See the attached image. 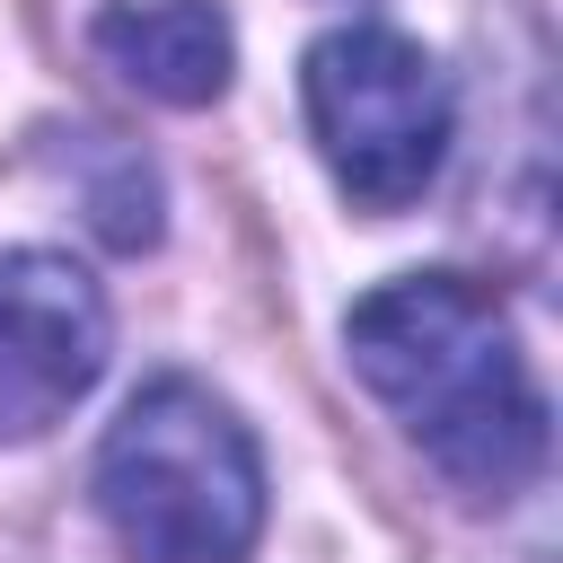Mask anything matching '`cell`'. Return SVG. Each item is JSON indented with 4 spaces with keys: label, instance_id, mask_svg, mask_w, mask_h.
Listing matches in <instances>:
<instances>
[{
    "label": "cell",
    "instance_id": "cell-1",
    "mask_svg": "<svg viewBox=\"0 0 563 563\" xmlns=\"http://www.w3.org/2000/svg\"><path fill=\"white\" fill-rule=\"evenodd\" d=\"M343 352L361 387L396 413V431L466 501H510L545 466V396L484 282L466 273L378 282L343 317Z\"/></svg>",
    "mask_w": 563,
    "mask_h": 563
},
{
    "label": "cell",
    "instance_id": "cell-2",
    "mask_svg": "<svg viewBox=\"0 0 563 563\" xmlns=\"http://www.w3.org/2000/svg\"><path fill=\"white\" fill-rule=\"evenodd\" d=\"M97 519L123 563H246L264 537V457L211 387L158 378L97 449Z\"/></svg>",
    "mask_w": 563,
    "mask_h": 563
},
{
    "label": "cell",
    "instance_id": "cell-3",
    "mask_svg": "<svg viewBox=\"0 0 563 563\" xmlns=\"http://www.w3.org/2000/svg\"><path fill=\"white\" fill-rule=\"evenodd\" d=\"M308 132L334 167V185L361 211H405L431 194L449 158V79L422 44L387 26H334L308 44Z\"/></svg>",
    "mask_w": 563,
    "mask_h": 563
},
{
    "label": "cell",
    "instance_id": "cell-4",
    "mask_svg": "<svg viewBox=\"0 0 563 563\" xmlns=\"http://www.w3.org/2000/svg\"><path fill=\"white\" fill-rule=\"evenodd\" d=\"M106 369V290L44 246L0 255V440L53 431Z\"/></svg>",
    "mask_w": 563,
    "mask_h": 563
},
{
    "label": "cell",
    "instance_id": "cell-5",
    "mask_svg": "<svg viewBox=\"0 0 563 563\" xmlns=\"http://www.w3.org/2000/svg\"><path fill=\"white\" fill-rule=\"evenodd\" d=\"M88 44L123 88L158 106H211L238 62V35L211 0H106L88 18Z\"/></svg>",
    "mask_w": 563,
    "mask_h": 563
}]
</instances>
